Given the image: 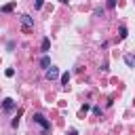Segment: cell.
<instances>
[{"instance_id":"6da1fadb","label":"cell","mask_w":135,"mask_h":135,"mask_svg":"<svg viewBox=\"0 0 135 135\" xmlns=\"http://www.w3.org/2000/svg\"><path fill=\"white\" fill-rule=\"evenodd\" d=\"M34 122H38V124H40V127H42V129L49 133V129H51V122H49V120H46L42 114H34Z\"/></svg>"},{"instance_id":"7a4b0ae2","label":"cell","mask_w":135,"mask_h":135,"mask_svg":"<svg viewBox=\"0 0 135 135\" xmlns=\"http://www.w3.org/2000/svg\"><path fill=\"white\" fill-rule=\"evenodd\" d=\"M19 21H21V25H23L25 30H30V27H34V19H32L30 15H21V17H19Z\"/></svg>"},{"instance_id":"3957f363","label":"cell","mask_w":135,"mask_h":135,"mask_svg":"<svg viewBox=\"0 0 135 135\" xmlns=\"http://www.w3.org/2000/svg\"><path fill=\"white\" fill-rule=\"evenodd\" d=\"M46 78H49V80H55V78H59V70H57L55 65H49V68H46Z\"/></svg>"},{"instance_id":"277c9868","label":"cell","mask_w":135,"mask_h":135,"mask_svg":"<svg viewBox=\"0 0 135 135\" xmlns=\"http://www.w3.org/2000/svg\"><path fill=\"white\" fill-rule=\"evenodd\" d=\"M2 110H4V112H11V110H15V101H13L11 97H6V99L2 101Z\"/></svg>"},{"instance_id":"5b68a950","label":"cell","mask_w":135,"mask_h":135,"mask_svg":"<svg viewBox=\"0 0 135 135\" xmlns=\"http://www.w3.org/2000/svg\"><path fill=\"white\" fill-rule=\"evenodd\" d=\"M40 65H42V68H44V70H46V68H49V65H51V59H49V57H46V55H44V57H42V59H40Z\"/></svg>"},{"instance_id":"8992f818","label":"cell","mask_w":135,"mask_h":135,"mask_svg":"<svg viewBox=\"0 0 135 135\" xmlns=\"http://www.w3.org/2000/svg\"><path fill=\"white\" fill-rule=\"evenodd\" d=\"M49 46H51V40H49V38H44V40H42V51L46 53V51H49Z\"/></svg>"},{"instance_id":"52a82bcc","label":"cell","mask_w":135,"mask_h":135,"mask_svg":"<svg viewBox=\"0 0 135 135\" xmlns=\"http://www.w3.org/2000/svg\"><path fill=\"white\" fill-rule=\"evenodd\" d=\"M124 61H127V65L131 68V65H133V55H127V57H124Z\"/></svg>"},{"instance_id":"ba28073f","label":"cell","mask_w":135,"mask_h":135,"mask_svg":"<svg viewBox=\"0 0 135 135\" xmlns=\"http://www.w3.org/2000/svg\"><path fill=\"white\" fill-rule=\"evenodd\" d=\"M61 82H63V84H68V82H70V74H68V72L61 76Z\"/></svg>"},{"instance_id":"9c48e42d","label":"cell","mask_w":135,"mask_h":135,"mask_svg":"<svg viewBox=\"0 0 135 135\" xmlns=\"http://www.w3.org/2000/svg\"><path fill=\"white\" fill-rule=\"evenodd\" d=\"M42 4H44V0H36V2H34V8L38 11V8H42Z\"/></svg>"},{"instance_id":"30bf717a","label":"cell","mask_w":135,"mask_h":135,"mask_svg":"<svg viewBox=\"0 0 135 135\" xmlns=\"http://www.w3.org/2000/svg\"><path fill=\"white\" fill-rule=\"evenodd\" d=\"M120 38H127V27H124V25L120 27Z\"/></svg>"},{"instance_id":"8fae6325","label":"cell","mask_w":135,"mask_h":135,"mask_svg":"<svg viewBox=\"0 0 135 135\" xmlns=\"http://www.w3.org/2000/svg\"><path fill=\"white\" fill-rule=\"evenodd\" d=\"M2 11H4V13H8V11H13V4H6V6H2Z\"/></svg>"},{"instance_id":"7c38bea8","label":"cell","mask_w":135,"mask_h":135,"mask_svg":"<svg viewBox=\"0 0 135 135\" xmlns=\"http://www.w3.org/2000/svg\"><path fill=\"white\" fill-rule=\"evenodd\" d=\"M6 76H8V78H11V76H15V70H13V68H8V70H6Z\"/></svg>"},{"instance_id":"4fadbf2b","label":"cell","mask_w":135,"mask_h":135,"mask_svg":"<svg viewBox=\"0 0 135 135\" xmlns=\"http://www.w3.org/2000/svg\"><path fill=\"white\" fill-rule=\"evenodd\" d=\"M108 4H110V6H114V4H116V0H108Z\"/></svg>"},{"instance_id":"5bb4252c","label":"cell","mask_w":135,"mask_h":135,"mask_svg":"<svg viewBox=\"0 0 135 135\" xmlns=\"http://www.w3.org/2000/svg\"><path fill=\"white\" fill-rule=\"evenodd\" d=\"M70 135H78V133H76V131H74V129H70Z\"/></svg>"},{"instance_id":"9a60e30c","label":"cell","mask_w":135,"mask_h":135,"mask_svg":"<svg viewBox=\"0 0 135 135\" xmlns=\"http://www.w3.org/2000/svg\"><path fill=\"white\" fill-rule=\"evenodd\" d=\"M61 2H68V0H61Z\"/></svg>"}]
</instances>
